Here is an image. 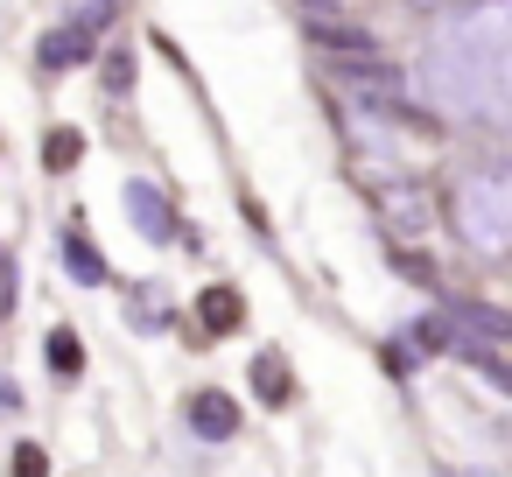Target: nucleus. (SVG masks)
I'll return each mask as SVG.
<instances>
[{
    "label": "nucleus",
    "mask_w": 512,
    "mask_h": 477,
    "mask_svg": "<svg viewBox=\"0 0 512 477\" xmlns=\"http://www.w3.org/2000/svg\"><path fill=\"white\" fill-rule=\"evenodd\" d=\"M428 85L449 113L512 120V0H484L428 43Z\"/></svg>",
    "instance_id": "obj_1"
},
{
    "label": "nucleus",
    "mask_w": 512,
    "mask_h": 477,
    "mask_svg": "<svg viewBox=\"0 0 512 477\" xmlns=\"http://www.w3.org/2000/svg\"><path fill=\"white\" fill-rule=\"evenodd\" d=\"M456 232L477 253H512V169L463 176V190H456Z\"/></svg>",
    "instance_id": "obj_2"
},
{
    "label": "nucleus",
    "mask_w": 512,
    "mask_h": 477,
    "mask_svg": "<svg viewBox=\"0 0 512 477\" xmlns=\"http://www.w3.org/2000/svg\"><path fill=\"white\" fill-rule=\"evenodd\" d=\"M120 197H127V218H134V232H141V239H155V246H169V239H176V211H169V197H162L148 176H134Z\"/></svg>",
    "instance_id": "obj_3"
},
{
    "label": "nucleus",
    "mask_w": 512,
    "mask_h": 477,
    "mask_svg": "<svg viewBox=\"0 0 512 477\" xmlns=\"http://www.w3.org/2000/svg\"><path fill=\"white\" fill-rule=\"evenodd\" d=\"M92 50H99V43H92V22H85V15H78V22H64V29H50V36L36 43V57H43L50 71H71V64H85Z\"/></svg>",
    "instance_id": "obj_4"
},
{
    "label": "nucleus",
    "mask_w": 512,
    "mask_h": 477,
    "mask_svg": "<svg viewBox=\"0 0 512 477\" xmlns=\"http://www.w3.org/2000/svg\"><path fill=\"white\" fill-rule=\"evenodd\" d=\"M449 330L470 337V344H505V337H512V316L491 309V302H456V309H449Z\"/></svg>",
    "instance_id": "obj_5"
},
{
    "label": "nucleus",
    "mask_w": 512,
    "mask_h": 477,
    "mask_svg": "<svg viewBox=\"0 0 512 477\" xmlns=\"http://www.w3.org/2000/svg\"><path fill=\"white\" fill-rule=\"evenodd\" d=\"M190 428H197L204 442H232V435H239V407H232L225 393H197V400H190Z\"/></svg>",
    "instance_id": "obj_6"
},
{
    "label": "nucleus",
    "mask_w": 512,
    "mask_h": 477,
    "mask_svg": "<svg viewBox=\"0 0 512 477\" xmlns=\"http://www.w3.org/2000/svg\"><path fill=\"white\" fill-rule=\"evenodd\" d=\"M316 50H337V57H351V64H372V57H379V50H372V36L337 29V22H316Z\"/></svg>",
    "instance_id": "obj_7"
},
{
    "label": "nucleus",
    "mask_w": 512,
    "mask_h": 477,
    "mask_svg": "<svg viewBox=\"0 0 512 477\" xmlns=\"http://www.w3.org/2000/svg\"><path fill=\"white\" fill-rule=\"evenodd\" d=\"M64 267L85 281V288H99V281H113V267H106V253L92 246V239H64Z\"/></svg>",
    "instance_id": "obj_8"
},
{
    "label": "nucleus",
    "mask_w": 512,
    "mask_h": 477,
    "mask_svg": "<svg viewBox=\"0 0 512 477\" xmlns=\"http://www.w3.org/2000/svg\"><path fill=\"white\" fill-rule=\"evenodd\" d=\"M253 386H260V400H274V407H281V400H295V379H288V365H281L274 351H260V358H253Z\"/></svg>",
    "instance_id": "obj_9"
},
{
    "label": "nucleus",
    "mask_w": 512,
    "mask_h": 477,
    "mask_svg": "<svg viewBox=\"0 0 512 477\" xmlns=\"http://www.w3.org/2000/svg\"><path fill=\"white\" fill-rule=\"evenodd\" d=\"M197 316H204V330H232L246 309H239V295H232V288H211V295L197 302Z\"/></svg>",
    "instance_id": "obj_10"
},
{
    "label": "nucleus",
    "mask_w": 512,
    "mask_h": 477,
    "mask_svg": "<svg viewBox=\"0 0 512 477\" xmlns=\"http://www.w3.org/2000/svg\"><path fill=\"white\" fill-rule=\"evenodd\" d=\"M78 155H85V134H71V127H57V134L43 141V162H50V169H71Z\"/></svg>",
    "instance_id": "obj_11"
},
{
    "label": "nucleus",
    "mask_w": 512,
    "mask_h": 477,
    "mask_svg": "<svg viewBox=\"0 0 512 477\" xmlns=\"http://www.w3.org/2000/svg\"><path fill=\"white\" fill-rule=\"evenodd\" d=\"M50 365H57V372H78V365H85V358H78V337H71V330H57V337H50Z\"/></svg>",
    "instance_id": "obj_12"
},
{
    "label": "nucleus",
    "mask_w": 512,
    "mask_h": 477,
    "mask_svg": "<svg viewBox=\"0 0 512 477\" xmlns=\"http://www.w3.org/2000/svg\"><path fill=\"white\" fill-rule=\"evenodd\" d=\"M43 470H50V463H43V449H36V442H22V449H15V477H43Z\"/></svg>",
    "instance_id": "obj_13"
},
{
    "label": "nucleus",
    "mask_w": 512,
    "mask_h": 477,
    "mask_svg": "<svg viewBox=\"0 0 512 477\" xmlns=\"http://www.w3.org/2000/svg\"><path fill=\"white\" fill-rule=\"evenodd\" d=\"M477 379H491V386L512 400V365H498V358H477Z\"/></svg>",
    "instance_id": "obj_14"
},
{
    "label": "nucleus",
    "mask_w": 512,
    "mask_h": 477,
    "mask_svg": "<svg viewBox=\"0 0 512 477\" xmlns=\"http://www.w3.org/2000/svg\"><path fill=\"white\" fill-rule=\"evenodd\" d=\"M8 302H15V260L0 253V309H8Z\"/></svg>",
    "instance_id": "obj_15"
},
{
    "label": "nucleus",
    "mask_w": 512,
    "mask_h": 477,
    "mask_svg": "<svg viewBox=\"0 0 512 477\" xmlns=\"http://www.w3.org/2000/svg\"><path fill=\"white\" fill-rule=\"evenodd\" d=\"M302 8H309V15H316V22H330V15H337V8H344V0H302Z\"/></svg>",
    "instance_id": "obj_16"
},
{
    "label": "nucleus",
    "mask_w": 512,
    "mask_h": 477,
    "mask_svg": "<svg viewBox=\"0 0 512 477\" xmlns=\"http://www.w3.org/2000/svg\"><path fill=\"white\" fill-rule=\"evenodd\" d=\"M0 407H22V393H15L8 379H0Z\"/></svg>",
    "instance_id": "obj_17"
},
{
    "label": "nucleus",
    "mask_w": 512,
    "mask_h": 477,
    "mask_svg": "<svg viewBox=\"0 0 512 477\" xmlns=\"http://www.w3.org/2000/svg\"><path fill=\"white\" fill-rule=\"evenodd\" d=\"M414 8H442V0H414Z\"/></svg>",
    "instance_id": "obj_18"
}]
</instances>
